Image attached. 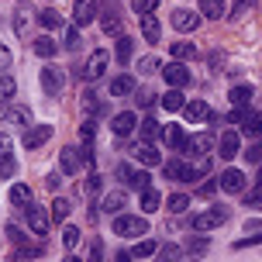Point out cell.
<instances>
[{
  "mask_svg": "<svg viewBox=\"0 0 262 262\" xmlns=\"http://www.w3.org/2000/svg\"><path fill=\"white\" fill-rule=\"evenodd\" d=\"M138 73H145V76L159 73V59H156V55H145V59H138Z\"/></svg>",
  "mask_w": 262,
  "mask_h": 262,
  "instance_id": "obj_49",
  "label": "cell"
},
{
  "mask_svg": "<svg viewBox=\"0 0 262 262\" xmlns=\"http://www.w3.org/2000/svg\"><path fill=\"white\" fill-rule=\"evenodd\" d=\"M242 156L249 159L252 166H262V145L255 142V145H249V148H245V152H242Z\"/></svg>",
  "mask_w": 262,
  "mask_h": 262,
  "instance_id": "obj_52",
  "label": "cell"
},
{
  "mask_svg": "<svg viewBox=\"0 0 262 262\" xmlns=\"http://www.w3.org/2000/svg\"><path fill=\"white\" fill-rule=\"evenodd\" d=\"M62 45L69 49V52H76V49H79V28H76V25H69V28H66V38H62Z\"/></svg>",
  "mask_w": 262,
  "mask_h": 262,
  "instance_id": "obj_47",
  "label": "cell"
},
{
  "mask_svg": "<svg viewBox=\"0 0 262 262\" xmlns=\"http://www.w3.org/2000/svg\"><path fill=\"white\" fill-rule=\"evenodd\" d=\"M107 66H111V52H107V49H97V52H90L86 66L79 69V76L86 79V83H97V79H104Z\"/></svg>",
  "mask_w": 262,
  "mask_h": 262,
  "instance_id": "obj_5",
  "label": "cell"
},
{
  "mask_svg": "<svg viewBox=\"0 0 262 262\" xmlns=\"http://www.w3.org/2000/svg\"><path fill=\"white\" fill-rule=\"evenodd\" d=\"M135 100H138V107L148 111V107H156V93H152V90H138V93H135Z\"/></svg>",
  "mask_w": 262,
  "mask_h": 262,
  "instance_id": "obj_53",
  "label": "cell"
},
{
  "mask_svg": "<svg viewBox=\"0 0 262 262\" xmlns=\"http://www.w3.org/2000/svg\"><path fill=\"white\" fill-rule=\"evenodd\" d=\"M162 76H166V83H169V90H183V86H190L193 83V73L186 69L183 62H166V69H162Z\"/></svg>",
  "mask_w": 262,
  "mask_h": 262,
  "instance_id": "obj_6",
  "label": "cell"
},
{
  "mask_svg": "<svg viewBox=\"0 0 262 262\" xmlns=\"http://www.w3.org/2000/svg\"><path fill=\"white\" fill-rule=\"evenodd\" d=\"M217 186H221L217 180H207V183L196 186V196H214V190H217Z\"/></svg>",
  "mask_w": 262,
  "mask_h": 262,
  "instance_id": "obj_56",
  "label": "cell"
},
{
  "mask_svg": "<svg viewBox=\"0 0 262 262\" xmlns=\"http://www.w3.org/2000/svg\"><path fill=\"white\" fill-rule=\"evenodd\" d=\"M14 172H17V162H14V156H11V159H0V176H4V180H11Z\"/></svg>",
  "mask_w": 262,
  "mask_h": 262,
  "instance_id": "obj_55",
  "label": "cell"
},
{
  "mask_svg": "<svg viewBox=\"0 0 262 262\" xmlns=\"http://www.w3.org/2000/svg\"><path fill=\"white\" fill-rule=\"evenodd\" d=\"M97 21V0H73V25L86 28Z\"/></svg>",
  "mask_w": 262,
  "mask_h": 262,
  "instance_id": "obj_12",
  "label": "cell"
},
{
  "mask_svg": "<svg viewBox=\"0 0 262 262\" xmlns=\"http://www.w3.org/2000/svg\"><path fill=\"white\" fill-rule=\"evenodd\" d=\"M100 176H97V172H90V176H86V183L79 186V193H100Z\"/></svg>",
  "mask_w": 262,
  "mask_h": 262,
  "instance_id": "obj_50",
  "label": "cell"
},
{
  "mask_svg": "<svg viewBox=\"0 0 262 262\" xmlns=\"http://www.w3.org/2000/svg\"><path fill=\"white\" fill-rule=\"evenodd\" d=\"M245 207H262V180H255V186L252 190H245Z\"/></svg>",
  "mask_w": 262,
  "mask_h": 262,
  "instance_id": "obj_44",
  "label": "cell"
},
{
  "mask_svg": "<svg viewBox=\"0 0 262 262\" xmlns=\"http://www.w3.org/2000/svg\"><path fill=\"white\" fill-rule=\"evenodd\" d=\"M28 14H31V7H28V0H21V4L14 7V31H17V38L28 35Z\"/></svg>",
  "mask_w": 262,
  "mask_h": 262,
  "instance_id": "obj_31",
  "label": "cell"
},
{
  "mask_svg": "<svg viewBox=\"0 0 262 262\" xmlns=\"http://www.w3.org/2000/svg\"><path fill=\"white\" fill-rule=\"evenodd\" d=\"M159 7V0H131V11L138 14V17H145V14H152Z\"/></svg>",
  "mask_w": 262,
  "mask_h": 262,
  "instance_id": "obj_46",
  "label": "cell"
},
{
  "mask_svg": "<svg viewBox=\"0 0 262 262\" xmlns=\"http://www.w3.org/2000/svg\"><path fill=\"white\" fill-rule=\"evenodd\" d=\"M242 135L245 138H255V142L262 138V111H249V118L242 124Z\"/></svg>",
  "mask_w": 262,
  "mask_h": 262,
  "instance_id": "obj_27",
  "label": "cell"
},
{
  "mask_svg": "<svg viewBox=\"0 0 262 262\" xmlns=\"http://www.w3.org/2000/svg\"><path fill=\"white\" fill-rule=\"evenodd\" d=\"M100 207H104V214H124V207H128V193L124 190H107L104 200H100Z\"/></svg>",
  "mask_w": 262,
  "mask_h": 262,
  "instance_id": "obj_21",
  "label": "cell"
},
{
  "mask_svg": "<svg viewBox=\"0 0 262 262\" xmlns=\"http://www.w3.org/2000/svg\"><path fill=\"white\" fill-rule=\"evenodd\" d=\"M4 124H14V128H31V107H25V104H7V107H4Z\"/></svg>",
  "mask_w": 262,
  "mask_h": 262,
  "instance_id": "obj_15",
  "label": "cell"
},
{
  "mask_svg": "<svg viewBox=\"0 0 262 262\" xmlns=\"http://www.w3.org/2000/svg\"><path fill=\"white\" fill-rule=\"evenodd\" d=\"M138 135H142L145 145H152L156 138H162V128H159L156 118H142V124H138Z\"/></svg>",
  "mask_w": 262,
  "mask_h": 262,
  "instance_id": "obj_30",
  "label": "cell"
},
{
  "mask_svg": "<svg viewBox=\"0 0 262 262\" xmlns=\"http://www.w3.org/2000/svg\"><path fill=\"white\" fill-rule=\"evenodd\" d=\"M138 124H142V121H138V114H135V111H121V114H114V118H111V131H114L118 138H128Z\"/></svg>",
  "mask_w": 262,
  "mask_h": 262,
  "instance_id": "obj_14",
  "label": "cell"
},
{
  "mask_svg": "<svg viewBox=\"0 0 262 262\" xmlns=\"http://www.w3.org/2000/svg\"><path fill=\"white\" fill-rule=\"evenodd\" d=\"M4 235L11 238L14 245H25V231H21V228H17V224H7V228H4Z\"/></svg>",
  "mask_w": 262,
  "mask_h": 262,
  "instance_id": "obj_54",
  "label": "cell"
},
{
  "mask_svg": "<svg viewBox=\"0 0 262 262\" xmlns=\"http://www.w3.org/2000/svg\"><path fill=\"white\" fill-rule=\"evenodd\" d=\"M14 93H17V83H14V76H7V73H0V104L7 107L14 100Z\"/></svg>",
  "mask_w": 262,
  "mask_h": 262,
  "instance_id": "obj_39",
  "label": "cell"
},
{
  "mask_svg": "<svg viewBox=\"0 0 262 262\" xmlns=\"http://www.w3.org/2000/svg\"><path fill=\"white\" fill-rule=\"evenodd\" d=\"M11 62H14L11 49H7V45H0V69H11Z\"/></svg>",
  "mask_w": 262,
  "mask_h": 262,
  "instance_id": "obj_60",
  "label": "cell"
},
{
  "mask_svg": "<svg viewBox=\"0 0 262 262\" xmlns=\"http://www.w3.org/2000/svg\"><path fill=\"white\" fill-rule=\"evenodd\" d=\"M169 52H172L176 62H190V59H196V45H193V41H172Z\"/></svg>",
  "mask_w": 262,
  "mask_h": 262,
  "instance_id": "obj_32",
  "label": "cell"
},
{
  "mask_svg": "<svg viewBox=\"0 0 262 262\" xmlns=\"http://www.w3.org/2000/svg\"><path fill=\"white\" fill-rule=\"evenodd\" d=\"M0 159H11V138L0 135Z\"/></svg>",
  "mask_w": 262,
  "mask_h": 262,
  "instance_id": "obj_61",
  "label": "cell"
},
{
  "mask_svg": "<svg viewBox=\"0 0 262 262\" xmlns=\"http://www.w3.org/2000/svg\"><path fill=\"white\" fill-rule=\"evenodd\" d=\"M183 114H186V121H190V124H210V118H214V111H210L204 100H186Z\"/></svg>",
  "mask_w": 262,
  "mask_h": 262,
  "instance_id": "obj_17",
  "label": "cell"
},
{
  "mask_svg": "<svg viewBox=\"0 0 262 262\" xmlns=\"http://www.w3.org/2000/svg\"><path fill=\"white\" fill-rule=\"evenodd\" d=\"M93 138H97V124H93V121H83V124H79V142L90 145Z\"/></svg>",
  "mask_w": 262,
  "mask_h": 262,
  "instance_id": "obj_48",
  "label": "cell"
},
{
  "mask_svg": "<svg viewBox=\"0 0 262 262\" xmlns=\"http://www.w3.org/2000/svg\"><path fill=\"white\" fill-rule=\"evenodd\" d=\"M83 111H86L90 118H100V114H107V104L93 90H83Z\"/></svg>",
  "mask_w": 262,
  "mask_h": 262,
  "instance_id": "obj_28",
  "label": "cell"
},
{
  "mask_svg": "<svg viewBox=\"0 0 262 262\" xmlns=\"http://www.w3.org/2000/svg\"><path fill=\"white\" fill-rule=\"evenodd\" d=\"M231 104L238 107V111H249V104H252V97H255V90H252V83H238V86H231Z\"/></svg>",
  "mask_w": 262,
  "mask_h": 262,
  "instance_id": "obj_26",
  "label": "cell"
},
{
  "mask_svg": "<svg viewBox=\"0 0 262 262\" xmlns=\"http://www.w3.org/2000/svg\"><path fill=\"white\" fill-rule=\"evenodd\" d=\"M224 221H228V207H210V210H204V214H193L190 228H193L196 235H207L214 228H221Z\"/></svg>",
  "mask_w": 262,
  "mask_h": 262,
  "instance_id": "obj_4",
  "label": "cell"
},
{
  "mask_svg": "<svg viewBox=\"0 0 262 262\" xmlns=\"http://www.w3.org/2000/svg\"><path fill=\"white\" fill-rule=\"evenodd\" d=\"M169 25L180 31V35H193L196 28H200V14L193 11H186V7H180V11H172L169 14Z\"/></svg>",
  "mask_w": 262,
  "mask_h": 262,
  "instance_id": "obj_10",
  "label": "cell"
},
{
  "mask_svg": "<svg viewBox=\"0 0 262 262\" xmlns=\"http://www.w3.org/2000/svg\"><path fill=\"white\" fill-rule=\"evenodd\" d=\"M100 28H104V35H114V38H121V35H124V25H121V14L114 11V7H107V11H100Z\"/></svg>",
  "mask_w": 262,
  "mask_h": 262,
  "instance_id": "obj_24",
  "label": "cell"
},
{
  "mask_svg": "<svg viewBox=\"0 0 262 262\" xmlns=\"http://www.w3.org/2000/svg\"><path fill=\"white\" fill-rule=\"evenodd\" d=\"M62 262H83V259H76V255H66V259Z\"/></svg>",
  "mask_w": 262,
  "mask_h": 262,
  "instance_id": "obj_63",
  "label": "cell"
},
{
  "mask_svg": "<svg viewBox=\"0 0 262 262\" xmlns=\"http://www.w3.org/2000/svg\"><path fill=\"white\" fill-rule=\"evenodd\" d=\"M131 156H135V162L138 166H145V169H156V166H162V156H159L156 145H131Z\"/></svg>",
  "mask_w": 262,
  "mask_h": 262,
  "instance_id": "obj_13",
  "label": "cell"
},
{
  "mask_svg": "<svg viewBox=\"0 0 262 262\" xmlns=\"http://www.w3.org/2000/svg\"><path fill=\"white\" fill-rule=\"evenodd\" d=\"M214 148H217V138H214L210 131H196V135H190V138H186L183 156H190V159H196V162H200V159H207Z\"/></svg>",
  "mask_w": 262,
  "mask_h": 262,
  "instance_id": "obj_2",
  "label": "cell"
},
{
  "mask_svg": "<svg viewBox=\"0 0 262 262\" xmlns=\"http://www.w3.org/2000/svg\"><path fill=\"white\" fill-rule=\"evenodd\" d=\"M118 180L128 186V190H138V193L152 190V176H148L145 169H135L131 162H121V166H118Z\"/></svg>",
  "mask_w": 262,
  "mask_h": 262,
  "instance_id": "obj_3",
  "label": "cell"
},
{
  "mask_svg": "<svg viewBox=\"0 0 262 262\" xmlns=\"http://www.w3.org/2000/svg\"><path fill=\"white\" fill-rule=\"evenodd\" d=\"M69 210H73V204L62 200V196H55L52 204H49V217H52V224H62L66 217H69Z\"/></svg>",
  "mask_w": 262,
  "mask_h": 262,
  "instance_id": "obj_34",
  "label": "cell"
},
{
  "mask_svg": "<svg viewBox=\"0 0 262 262\" xmlns=\"http://www.w3.org/2000/svg\"><path fill=\"white\" fill-rule=\"evenodd\" d=\"M156 252H159V245L152 242V238H138L135 249H131V255H135V259H152Z\"/></svg>",
  "mask_w": 262,
  "mask_h": 262,
  "instance_id": "obj_38",
  "label": "cell"
},
{
  "mask_svg": "<svg viewBox=\"0 0 262 262\" xmlns=\"http://www.w3.org/2000/svg\"><path fill=\"white\" fill-rule=\"evenodd\" d=\"M242 231H245V235H262V221H259V217H249Z\"/></svg>",
  "mask_w": 262,
  "mask_h": 262,
  "instance_id": "obj_59",
  "label": "cell"
},
{
  "mask_svg": "<svg viewBox=\"0 0 262 262\" xmlns=\"http://www.w3.org/2000/svg\"><path fill=\"white\" fill-rule=\"evenodd\" d=\"M59 169H62V176H76L79 169H83V156H79V148H62L59 152Z\"/></svg>",
  "mask_w": 262,
  "mask_h": 262,
  "instance_id": "obj_16",
  "label": "cell"
},
{
  "mask_svg": "<svg viewBox=\"0 0 262 262\" xmlns=\"http://www.w3.org/2000/svg\"><path fill=\"white\" fill-rule=\"evenodd\" d=\"M114 262H135V255H131V252H124V249H121L118 255H114Z\"/></svg>",
  "mask_w": 262,
  "mask_h": 262,
  "instance_id": "obj_62",
  "label": "cell"
},
{
  "mask_svg": "<svg viewBox=\"0 0 262 262\" xmlns=\"http://www.w3.org/2000/svg\"><path fill=\"white\" fill-rule=\"evenodd\" d=\"M11 204L14 207H31V186H25V183H14L11 186Z\"/></svg>",
  "mask_w": 262,
  "mask_h": 262,
  "instance_id": "obj_35",
  "label": "cell"
},
{
  "mask_svg": "<svg viewBox=\"0 0 262 262\" xmlns=\"http://www.w3.org/2000/svg\"><path fill=\"white\" fill-rule=\"evenodd\" d=\"M196 14L200 17H210V21H221L224 14H228V4L224 0H200L196 4Z\"/></svg>",
  "mask_w": 262,
  "mask_h": 262,
  "instance_id": "obj_25",
  "label": "cell"
},
{
  "mask_svg": "<svg viewBox=\"0 0 262 262\" xmlns=\"http://www.w3.org/2000/svg\"><path fill=\"white\" fill-rule=\"evenodd\" d=\"M79 235H83L79 228L66 224V228H62V245H66V249H76V245H79Z\"/></svg>",
  "mask_w": 262,
  "mask_h": 262,
  "instance_id": "obj_45",
  "label": "cell"
},
{
  "mask_svg": "<svg viewBox=\"0 0 262 262\" xmlns=\"http://www.w3.org/2000/svg\"><path fill=\"white\" fill-rule=\"evenodd\" d=\"M186 207H190V196H186V193H172V196H166V210H172V214H183Z\"/></svg>",
  "mask_w": 262,
  "mask_h": 262,
  "instance_id": "obj_43",
  "label": "cell"
},
{
  "mask_svg": "<svg viewBox=\"0 0 262 262\" xmlns=\"http://www.w3.org/2000/svg\"><path fill=\"white\" fill-rule=\"evenodd\" d=\"M35 21H38L45 31H52V28H62V17L55 14V7H45V11H38V14H35Z\"/></svg>",
  "mask_w": 262,
  "mask_h": 262,
  "instance_id": "obj_36",
  "label": "cell"
},
{
  "mask_svg": "<svg viewBox=\"0 0 262 262\" xmlns=\"http://www.w3.org/2000/svg\"><path fill=\"white\" fill-rule=\"evenodd\" d=\"M111 231L121 238H145L148 235V221L138 217V214H118L114 224H111Z\"/></svg>",
  "mask_w": 262,
  "mask_h": 262,
  "instance_id": "obj_1",
  "label": "cell"
},
{
  "mask_svg": "<svg viewBox=\"0 0 262 262\" xmlns=\"http://www.w3.org/2000/svg\"><path fill=\"white\" fill-rule=\"evenodd\" d=\"M180 259H183V249L172 245V242H166V245L156 252V262H180Z\"/></svg>",
  "mask_w": 262,
  "mask_h": 262,
  "instance_id": "obj_41",
  "label": "cell"
},
{
  "mask_svg": "<svg viewBox=\"0 0 262 262\" xmlns=\"http://www.w3.org/2000/svg\"><path fill=\"white\" fill-rule=\"evenodd\" d=\"M52 135H55L52 124H31V128H25V135H21V145H25L28 152H35V148H41Z\"/></svg>",
  "mask_w": 262,
  "mask_h": 262,
  "instance_id": "obj_7",
  "label": "cell"
},
{
  "mask_svg": "<svg viewBox=\"0 0 262 262\" xmlns=\"http://www.w3.org/2000/svg\"><path fill=\"white\" fill-rule=\"evenodd\" d=\"M135 93H138V83H135L131 73H118V76L111 79V100L114 97H135Z\"/></svg>",
  "mask_w": 262,
  "mask_h": 262,
  "instance_id": "obj_18",
  "label": "cell"
},
{
  "mask_svg": "<svg viewBox=\"0 0 262 262\" xmlns=\"http://www.w3.org/2000/svg\"><path fill=\"white\" fill-rule=\"evenodd\" d=\"M28 228H31V235H49V228H52V217H49V210L28 207Z\"/></svg>",
  "mask_w": 262,
  "mask_h": 262,
  "instance_id": "obj_22",
  "label": "cell"
},
{
  "mask_svg": "<svg viewBox=\"0 0 262 262\" xmlns=\"http://www.w3.org/2000/svg\"><path fill=\"white\" fill-rule=\"evenodd\" d=\"M159 104L172 114V111H183V107H186V97H183V90H166V97H162Z\"/></svg>",
  "mask_w": 262,
  "mask_h": 262,
  "instance_id": "obj_37",
  "label": "cell"
},
{
  "mask_svg": "<svg viewBox=\"0 0 262 262\" xmlns=\"http://www.w3.org/2000/svg\"><path fill=\"white\" fill-rule=\"evenodd\" d=\"M66 86V76L62 69H55V66H45L41 69V90H45V97H59Z\"/></svg>",
  "mask_w": 262,
  "mask_h": 262,
  "instance_id": "obj_11",
  "label": "cell"
},
{
  "mask_svg": "<svg viewBox=\"0 0 262 262\" xmlns=\"http://www.w3.org/2000/svg\"><path fill=\"white\" fill-rule=\"evenodd\" d=\"M249 245H262V235H245L235 242V249H249Z\"/></svg>",
  "mask_w": 262,
  "mask_h": 262,
  "instance_id": "obj_58",
  "label": "cell"
},
{
  "mask_svg": "<svg viewBox=\"0 0 262 262\" xmlns=\"http://www.w3.org/2000/svg\"><path fill=\"white\" fill-rule=\"evenodd\" d=\"M217 183H221L224 193H245V183H249V180H245V172H242V169H224Z\"/></svg>",
  "mask_w": 262,
  "mask_h": 262,
  "instance_id": "obj_19",
  "label": "cell"
},
{
  "mask_svg": "<svg viewBox=\"0 0 262 262\" xmlns=\"http://www.w3.org/2000/svg\"><path fill=\"white\" fill-rule=\"evenodd\" d=\"M31 52L38 55V59H52L55 55V38L52 35H38V38L31 41Z\"/></svg>",
  "mask_w": 262,
  "mask_h": 262,
  "instance_id": "obj_29",
  "label": "cell"
},
{
  "mask_svg": "<svg viewBox=\"0 0 262 262\" xmlns=\"http://www.w3.org/2000/svg\"><path fill=\"white\" fill-rule=\"evenodd\" d=\"M224 162H231L235 156H242V135L238 131H221V138H217V148H214Z\"/></svg>",
  "mask_w": 262,
  "mask_h": 262,
  "instance_id": "obj_9",
  "label": "cell"
},
{
  "mask_svg": "<svg viewBox=\"0 0 262 262\" xmlns=\"http://www.w3.org/2000/svg\"><path fill=\"white\" fill-rule=\"evenodd\" d=\"M159 207H162V193H159L156 186L145 190V193H142V210H145V214H156Z\"/></svg>",
  "mask_w": 262,
  "mask_h": 262,
  "instance_id": "obj_40",
  "label": "cell"
},
{
  "mask_svg": "<svg viewBox=\"0 0 262 262\" xmlns=\"http://www.w3.org/2000/svg\"><path fill=\"white\" fill-rule=\"evenodd\" d=\"M86 262H104V242L100 238H90V259Z\"/></svg>",
  "mask_w": 262,
  "mask_h": 262,
  "instance_id": "obj_51",
  "label": "cell"
},
{
  "mask_svg": "<svg viewBox=\"0 0 262 262\" xmlns=\"http://www.w3.org/2000/svg\"><path fill=\"white\" fill-rule=\"evenodd\" d=\"M162 172H166V180H172V183H193V166L190 162H183V159H169V162H162Z\"/></svg>",
  "mask_w": 262,
  "mask_h": 262,
  "instance_id": "obj_8",
  "label": "cell"
},
{
  "mask_svg": "<svg viewBox=\"0 0 262 262\" xmlns=\"http://www.w3.org/2000/svg\"><path fill=\"white\" fill-rule=\"evenodd\" d=\"M138 25H142V38L148 41V45H159V41H162V25H159L156 14H145V17H138Z\"/></svg>",
  "mask_w": 262,
  "mask_h": 262,
  "instance_id": "obj_23",
  "label": "cell"
},
{
  "mask_svg": "<svg viewBox=\"0 0 262 262\" xmlns=\"http://www.w3.org/2000/svg\"><path fill=\"white\" fill-rule=\"evenodd\" d=\"M183 252H186V255H193V259H200V255L207 252V238H204V235H190Z\"/></svg>",
  "mask_w": 262,
  "mask_h": 262,
  "instance_id": "obj_42",
  "label": "cell"
},
{
  "mask_svg": "<svg viewBox=\"0 0 262 262\" xmlns=\"http://www.w3.org/2000/svg\"><path fill=\"white\" fill-rule=\"evenodd\" d=\"M245 118H249V111H231V114H228V118H224V124H245Z\"/></svg>",
  "mask_w": 262,
  "mask_h": 262,
  "instance_id": "obj_57",
  "label": "cell"
},
{
  "mask_svg": "<svg viewBox=\"0 0 262 262\" xmlns=\"http://www.w3.org/2000/svg\"><path fill=\"white\" fill-rule=\"evenodd\" d=\"M28 262H31V259H28Z\"/></svg>",
  "mask_w": 262,
  "mask_h": 262,
  "instance_id": "obj_64",
  "label": "cell"
},
{
  "mask_svg": "<svg viewBox=\"0 0 262 262\" xmlns=\"http://www.w3.org/2000/svg\"><path fill=\"white\" fill-rule=\"evenodd\" d=\"M162 138H166V148H169V152H183L190 135L183 131V124H166V128H162Z\"/></svg>",
  "mask_w": 262,
  "mask_h": 262,
  "instance_id": "obj_20",
  "label": "cell"
},
{
  "mask_svg": "<svg viewBox=\"0 0 262 262\" xmlns=\"http://www.w3.org/2000/svg\"><path fill=\"white\" fill-rule=\"evenodd\" d=\"M131 55H135V38H131V35H121V38H118V49H114V59H118L121 66H128Z\"/></svg>",
  "mask_w": 262,
  "mask_h": 262,
  "instance_id": "obj_33",
  "label": "cell"
}]
</instances>
